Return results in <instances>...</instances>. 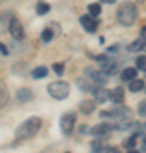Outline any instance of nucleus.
Returning a JSON list of instances; mask_svg holds the SVG:
<instances>
[{
	"mask_svg": "<svg viewBox=\"0 0 146 153\" xmlns=\"http://www.w3.org/2000/svg\"><path fill=\"white\" fill-rule=\"evenodd\" d=\"M145 141H146V138H145Z\"/></svg>",
	"mask_w": 146,
	"mask_h": 153,
	"instance_id": "nucleus-32",
	"label": "nucleus"
},
{
	"mask_svg": "<svg viewBox=\"0 0 146 153\" xmlns=\"http://www.w3.org/2000/svg\"><path fill=\"white\" fill-rule=\"evenodd\" d=\"M85 75H88L90 78H92V82H95V83H105L107 78H109V75L104 70H93V68H90V66L85 68Z\"/></svg>",
	"mask_w": 146,
	"mask_h": 153,
	"instance_id": "nucleus-6",
	"label": "nucleus"
},
{
	"mask_svg": "<svg viewBox=\"0 0 146 153\" xmlns=\"http://www.w3.org/2000/svg\"><path fill=\"white\" fill-rule=\"evenodd\" d=\"M88 14H90V16H100V14H102V5H100V4H90V5H88Z\"/></svg>",
	"mask_w": 146,
	"mask_h": 153,
	"instance_id": "nucleus-21",
	"label": "nucleus"
},
{
	"mask_svg": "<svg viewBox=\"0 0 146 153\" xmlns=\"http://www.w3.org/2000/svg\"><path fill=\"white\" fill-rule=\"evenodd\" d=\"M46 75H48V68H46V66H38V68H34L33 70L34 78H44Z\"/></svg>",
	"mask_w": 146,
	"mask_h": 153,
	"instance_id": "nucleus-20",
	"label": "nucleus"
},
{
	"mask_svg": "<svg viewBox=\"0 0 146 153\" xmlns=\"http://www.w3.org/2000/svg\"><path fill=\"white\" fill-rule=\"evenodd\" d=\"M75 121H76V116L73 112H65L61 116L60 119V128H61V133L65 136H70L73 133V128H75Z\"/></svg>",
	"mask_w": 146,
	"mask_h": 153,
	"instance_id": "nucleus-4",
	"label": "nucleus"
},
{
	"mask_svg": "<svg viewBox=\"0 0 146 153\" xmlns=\"http://www.w3.org/2000/svg\"><path fill=\"white\" fill-rule=\"evenodd\" d=\"M109 99H110V90H107L104 87L93 88V100L97 104H104V102H107Z\"/></svg>",
	"mask_w": 146,
	"mask_h": 153,
	"instance_id": "nucleus-9",
	"label": "nucleus"
},
{
	"mask_svg": "<svg viewBox=\"0 0 146 153\" xmlns=\"http://www.w3.org/2000/svg\"><path fill=\"white\" fill-rule=\"evenodd\" d=\"M49 4L48 2H39L38 5H36V12H38V16H44V14H48L49 12Z\"/></svg>",
	"mask_w": 146,
	"mask_h": 153,
	"instance_id": "nucleus-19",
	"label": "nucleus"
},
{
	"mask_svg": "<svg viewBox=\"0 0 146 153\" xmlns=\"http://www.w3.org/2000/svg\"><path fill=\"white\" fill-rule=\"evenodd\" d=\"M9 31H10L14 39H17V41L24 39V27H22V22L17 17H10L9 19Z\"/></svg>",
	"mask_w": 146,
	"mask_h": 153,
	"instance_id": "nucleus-5",
	"label": "nucleus"
},
{
	"mask_svg": "<svg viewBox=\"0 0 146 153\" xmlns=\"http://www.w3.org/2000/svg\"><path fill=\"white\" fill-rule=\"evenodd\" d=\"M80 24L83 26V29H85L87 33H95V31H97V26H99L97 19L93 16H82Z\"/></svg>",
	"mask_w": 146,
	"mask_h": 153,
	"instance_id": "nucleus-8",
	"label": "nucleus"
},
{
	"mask_svg": "<svg viewBox=\"0 0 146 153\" xmlns=\"http://www.w3.org/2000/svg\"><path fill=\"white\" fill-rule=\"evenodd\" d=\"M33 97H34V94L29 88H19L16 92V99L19 102H29V100H33Z\"/></svg>",
	"mask_w": 146,
	"mask_h": 153,
	"instance_id": "nucleus-11",
	"label": "nucleus"
},
{
	"mask_svg": "<svg viewBox=\"0 0 146 153\" xmlns=\"http://www.w3.org/2000/svg\"><path fill=\"white\" fill-rule=\"evenodd\" d=\"M116 17H117V22L124 27H129L136 22L138 19V9L133 2H124L117 7V12H116Z\"/></svg>",
	"mask_w": 146,
	"mask_h": 153,
	"instance_id": "nucleus-2",
	"label": "nucleus"
},
{
	"mask_svg": "<svg viewBox=\"0 0 146 153\" xmlns=\"http://www.w3.org/2000/svg\"><path fill=\"white\" fill-rule=\"evenodd\" d=\"M100 2H102V4H116L117 0H100Z\"/></svg>",
	"mask_w": 146,
	"mask_h": 153,
	"instance_id": "nucleus-29",
	"label": "nucleus"
},
{
	"mask_svg": "<svg viewBox=\"0 0 146 153\" xmlns=\"http://www.w3.org/2000/svg\"><path fill=\"white\" fill-rule=\"evenodd\" d=\"M139 2H145V0H139Z\"/></svg>",
	"mask_w": 146,
	"mask_h": 153,
	"instance_id": "nucleus-31",
	"label": "nucleus"
},
{
	"mask_svg": "<svg viewBox=\"0 0 146 153\" xmlns=\"http://www.w3.org/2000/svg\"><path fill=\"white\" fill-rule=\"evenodd\" d=\"M41 124H43V121H41V117H38V116H33V117L26 119L16 131L17 141H24V140H29V138L36 136L38 131L41 129Z\"/></svg>",
	"mask_w": 146,
	"mask_h": 153,
	"instance_id": "nucleus-1",
	"label": "nucleus"
},
{
	"mask_svg": "<svg viewBox=\"0 0 146 153\" xmlns=\"http://www.w3.org/2000/svg\"><path fill=\"white\" fill-rule=\"evenodd\" d=\"M136 143H138V134H133V136H129L127 140H126L124 148H127V150H133V148L136 146Z\"/></svg>",
	"mask_w": 146,
	"mask_h": 153,
	"instance_id": "nucleus-23",
	"label": "nucleus"
},
{
	"mask_svg": "<svg viewBox=\"0 0 146 153\" xmlns=\"http://www.w3.org/2000/svg\"><path fill=\"white\" fill-rule=\"evenodd\" d=\"M143 49H146V39L143 38L136 39L129 44V51H133V53H138V51H143Z\"/></svg>",
	"mask_w": 146,
	"mask_h": 153,
	"instance_id": "nucleus-15",
	"label": "nucleus"
},
{
	"mask_svg": "<svg viewBox=\"0 0 146 153\" xmlns=\"http://www.w3.org/2000/svg\"><path fill=\"white\" fill-rule=\"evenodd\" d=\"M112 129H114V126L110 124V123H102V124L93 126L92 129H90V133H92L93 136H97V138H104V136H107Z\"/></svg>",
	"mask_w": 146,
	"mask_h": 153,
	"instance_id": "nucleus-7",
	"label": "nucleus"
},
{
	"mask_svg": "<svg viewBox=\"0 0 146 153\" xmlns=\"http://www.w3.org/2000/svg\"><path fill=\"white\" fill-rule=\"evenodd\" d=\"M53 71L56 73V75H63L65 73V65L63 63H53Z\"/></svg>",
	"mask_w": 146,
	"mask_h": 153,
	"instance_id": "nucleus-24",
	"label": "nucleus"
},
{
	"mask_svg": "<svg viewBox=\"0 0 146 153\" xmlns=\"http://www.w3.org/2000/svg\"><path fill=\"white\" fill-rule=\"evenodd\" d=\"M124 97H126V94H124V88L122 87H116L110 92V99H112L116 104H122L124 102Z\"/></svg>",
	"mask_w": 146,
	"mask_h": 153,
	"instance_id": "nucleus-14",
	"label": "nucleus"
},
{
	"mask_svg": "<svg viewBox=\"0 0 146 153\" xmlns=\"http://www.w3.org/2000/svg\"><path fill=\"white\" fill-rule=\"evenodd\" d=\"M141 38H143V39H146V26H145L143 29H141Z\"/></svg>",
	"mask_w": 146,
	"mask_h": 153,
	"instance_id": "nucleus-28",
	"label": "nucleus"
},
{
	"mask_svg": "<svg viewBox=\"0 0 146 153\" xmlns=\"http://www.w3.org/2000/svg\"><path fill=\"white\" fill-rule=\"evenodd\" d=\"M78 87H80L82 90H90V88H93L88 80H78Z\"/></svg>",
	"mask_w": 146,
	"mask_h": 153,
	"instance_id": "nucleus-25",
	"label": "nucleus"
},
{
	"mask_svg": "<svg viewBox=\"0 0 146 153\" xmlns=\"http://www.w3.org/2000/svg\"><path fill=\"white\" fill-rule=\"evenodd\" d=\"M48 92L49 95L56 100H63V99L68 97L70 94V83L63 82V80H56V82H51L48 85Z\"/></svg>",
	"mask_w": 146,
	"mask_h": 153,
	"instance_id": "nucleus-3",
	"label": "nucleus"
},
{
	"mask_svg": "<svg viewBox=\"0 0 146 153\" xmlns=\"http://www.w3.org/2000/svg\"><path fill=\"white\" fill-rule=\"evenodd\" d=\"M136 75H138V68H133V66H127V68H124L121 71L122 82H131L133 78H136Z\"/></svg>",
	"mask_w": 146,
	"mask_h": 153,
	"instance_id": "nucleus-13",
	"label": "nucleus"
},
{
	"mask_svg": "<svg viewBox=\"0 0 146 153\" xmlns=\"http://www.w3.org/2000/svg\"><path fill=\"white\" fill-rule=\"evenodd\" d=\"M138 114L141 117H146V100H143L139 105H138Z\"/></svg>",
	"mask_w": 146,
	"mask_h": 153,
	"instance_id": "nucleus-26",
	"label": "nucleus"
},
{
	"mask_svg": "<svg viewBox=\"0 0 146 153\" xmlns=\"http://www.w3.org/2000/svg\"><path fill=\"white\" fill-rule=\"evenodd\" d=\"M54 38V31L51 27H46L43 29V33H41V41L43 43H51V39Z\"/></svg>",
	"mask_w": 146,
	"mask_h": 153,
	"instance_id": "nucleus-17",
	"label": "nucleus"
},
{
	"mask_svg": "<svg viewBox=\"0 0 146 153\" xmlns=\"http://www.w3.org/2000/svg\"><path fill=\"white\" fill-rule=\"evenodd\" d=\"M80 133H87V126H82V128H80Z\"/></svg>",
	"mask_w": 146,
	"mask_h": 153,
	"instance_id": "nucleus-30",
	"label": "nucleus"
},
{
	"mask_svg": "<svg viewBox=\"0 0 146 153\" xmlns=\"http://www.w3.org/2000/svg\"><path fill=\"white\" fill-rule=\"evenodd\" d=\"M0 53H2L4 56H7V55H9V49H7V46H5L4 43H0Z\"/></svg>",
	"mask_w": 146,
	"mask_h": 153,
	"instance_id": "nucleus-27",
	"label": "nucleus"
},
{
	"mask_svg": "<svg viewBox=\"0 0 146 153\" xmlns=\"http://www.w3.org/2000/svg\"><path fill=\"white\" fill-rule=\"evenodd\" d=\"M136 68L141 71H146V55L136 56Z\"/></svg>",
	"mask_w": 146,
	"mask_h": 153,
	"instance_id": "nucleus-22",
	"label": "nucleus"
},
{
	"mask_svg": "<svg viewBox=\"0 0 146 153\" xmlns=\"http://www.w3.org/2000/svg\"><path fill=\"white\" fill-rule=\"evenodd\" d=\"M131 128H133V123H131V121L119 119L116 124H114V129H117V131H124V129H131Z\"/></svg>",
	"mask_w": 146,
	"mask_h": 153,
	"instance_id": "nucleus-18",
	"label": "nucleus"
},
{
	"mask_svg": "<svg viewBox=\"0 0 146 153\" xmlns=\"http://www.w3.org/2000/svg\"><path fill=\"white\" fill-rule=\"evenodd\" d=\"M9 99H10V92H9V87H7L4 82H0V109L5 107L9 104Z\"/></svg>",
	"mask_w": 146,
	"mask_h": 153,
	"instance_id": "nucleus-10",
	"label": "nucleus"
},
{
	"mask_svg": "<svg viewBox=\"0 0 146 153\" xmlns=\"http://www.w3.org/2000/svg\"><path fill=\"white\" fill-rule=\"evenodd\" d=\"M146 85H145V80H141V78H133L129 82V90L131 92H141L143 88H145Z\"/></svg>",
	"mask_w": 146,
	"mask_h": 153,
	"instance_id": "nucleus-16",
	"label": "nucleus"
},
{
	"mask_svg": "<svg viewBox=\"0 0 146 153\" xmlns=\"http://www.w3.org/2000/svg\"><path fill=\"white\" fill-rule=\"evenodd\" d=\"M95 100H90V99H85L83 102H80V111H82V114H92L93 111H95Z\"/></svg>",
	"mask_w": 146,
	"mask_h": 153,
	"instance_id": "nucleus-12",
	"label": "nucleus"
},
{
	"mask_svg": "<svg viewBox=\"0 0 146 153\" xmlns=\"http://www.w3.org/2000/svg\"><path fill=\"white\" fill-rule=\"evenodd\" d=\"M145 88H146V87H145Z\"/></svg>",
	"mask_w": 146,
	"mask_h": 153,
	"instance_id": "nucleus-33",
	"label": "nucleus"
}]
</instances>
